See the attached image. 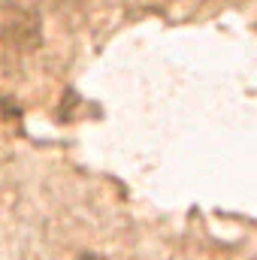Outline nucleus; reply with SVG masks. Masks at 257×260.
Instances as JSON below:
<instances>
[{"mask_svg":"<svg viewBox=\"0 0 257 260\" xmlns=\"http://www.w3.org/2000/svg\"><path fill=\"white\" fill-rule=\"evenodd\" d=\"M79 260H97V257H79Z\"/></svg>","mask_w":257,"mask_h":260,"instance_id":"1","label":"nucleus"}]
</instances>
